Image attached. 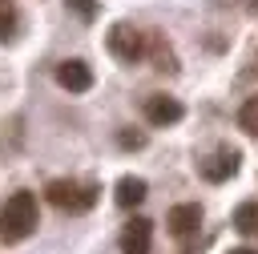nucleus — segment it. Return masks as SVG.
Returning <instances> with one entry per match:
<instances>
[{
	"label": "nucleus",
	"mask_w": 258,
	"mask_h": 254,
	"mask_svg": "<svg viewBox=\"0 0 258 254\" xmlns=\"http://www.w3.org/2000/svg\"><path fill=\"white\" fill-rule=\"evenodd\" d=\"M44 198L60 210V214H89L101 198L97 181H81V177H52L44 185Z\"/></svg>",
	"instance_id": "2"
},
{
	"label": "nucleus",
	"mask_w": 258,
	"mask_h": 254,
	"mask_svg": "<svg viewBox=\"0 0 258 254\" xmlns=\"http://www.w3.org/2000/svg\"><path fill=\"white\" fill-rule=\"evenodd\" d=\"M56 85L60 89H69V93H89L93 89V69L85 65V60H60L56 65Z\"/></svg>",
	"instance_id": "7"
},
{
	"label": "nucleus",
	"mask_w": 258,
	"mask_h": 254,
	"mask_svg": "<svg viewBox=\"0 0 258 254\" xmlns=\"http://www.w3.org/2000/svg\"><path fill=\"white\" fill-rule=\"evenodd\" d=\"M165 226H169L173 238H189V234H198V226H202V206H198V202H181V206H173V210L165 214Z\"/></svg>",
	"instance_id": "8"
},
{
	"label": "nucleus",
	"mask_w": 258,
	"mask_h": 254,
	"mask_svg": "<svg viewBox=\"0 0 258 254\" xmlns=\"http://www.w3.org/2000/svg\"><path fill=\"white\" fill-rule=\"evenodd\" d=\"M238 129H246L250 137H258V97H246L238 109Z\"/></svg>",
	"instance_id": "13"
},
{
	"label": "nucleus",
	"mask_w": 258,
	"mask_h": 254,
	"mask_svg": "<svg viewBox=\"0 0 258 254\" xmlns=\"http://www.w3.org/2000/svg\"><path fill=\"white\" fill-rule=\"evenodd\" d=\"M105 48L121 65H137V60H145V32L137 24H129V20H117L109 28V36H105Z\"/></svg>",
	"instance_id": "3"
},
{
	"label": "nucleus",
	"mask_w": 258,
	"mask_h": 254,
	"mask_svg": "<svg viewBox=\"0 0 258 254\" xmlns=\"http://www.w3.org/2000/svg\"><path fill=\"white\" fill-rule=\"evenodd\" d=\"M20 32V8L16 0H0V44H12Z\"/></svg>",
	"instance_id": "11"
},
{
	"label": "nucleus",
	"mask_w": 258,
	"mask_h": 254,
	"mask_svg": "<svg viewBox=\"0 0 258 254\" xmlns=\"http://www.w3.org/2000/svg\"><path fill=\"white\" fill-rule=\"evenodd\" d=\"M230 254H258L254 246H238V250H230Z\"/></svg>",
	"instance_id": "16"
},
{
	"label": "nucleus",
	"mask_w": 258,
	"mask_h": 254,
	"mask_svg": "<svg viewBox=\"0 0 258 254\" xmlns=\"http://www.w3.org/2000/svg\"><path fill=\"white\" fill-rule=\"evenodd\" d=\"M250 12H258V0H254V4H250Z\"/></svg>",
	"instance_id": "17"
},
{
	"label": "nucleus",
	"mask_w": 258,
	"mask_h": 254,
	"mask_svg": "<svg viewBox=\"0 0 258 254\" xmlns=\"http://www.w3.org/2000/svg\"><path fill=\"white\" fill-rule=\"evenodd\" d=\"M36 226H40V214H36V194L16 189V194L0 206V242L16 246V242H24Z\"/></svg>",
	"instance_id": "1"
},
{
	"label": "nucleus",
	"mask_w": 258,
	"mask_h": 254,
	"mask_svg": "<svg viewBox=\"0 0 258 254\" xmlns=\"http://www.w3.org/2000/svg\"><path fill=\"white\" fill-rule=\"evenodd\" d=\"M117 145H121V149H141V145H145V133H133V129H121V133H117Z\"/></svg>",
	"instance_id": "15"
},
{
	"label": "nucleus",
	"mask_w": 258,
	"mask_h": 254,
	"mask_svg": "<svg viewBox=\"0 0 258 254\" xmlns=\"http://www.w3.org/2000/svg\"><path fill=\"white\" fill-rule=\"evenodd\" d=\"M69 4V12L77 16V20H85V24H93L97 20V12H101V4L97 0H64Z\"/></svg>",
	"instance_id": "14"
},
{
	"label": "nucleus",
	"mask_w": 258,
	"mask_h": 254,
	"mask_svg": "<svg viewBox=\"0 0 258 254\" xmlns=\"http://www.w3.org/2000/svg\"><path fill=\"white\" fill-rule=\"evenodd\" d=\"M149 250H153V222L129 218L121 226V254H149Z\"/></svg>",
	"instance_id": "6"
},
{
	"label": "nucleus",
	"mask_w": 258,
	"mask_h": 254,
	"mask_svg": "<svg viewBox=\"0 0 258 254\" xmlns=\"http://www.w3.org/2000/svg\"><path fill=\"white\" fill-rule=\"evenodd\" d=\"M234 230L246 238H258V202H242L234 210Z\"/></svg>",
	"instance_id": "12"
},
{
	"label": "nucleus",
	"mask_w": 258,
	"mask_h": 254,
	"mask_svg": "<svg viewBox=\"0 0 258 254\" xmlns=\"http://www.w3.org/2000/svg\"><path fill=\"white\" fill-rule=\"evenodd\" d=\"M238 169H242V153H238L234 145H218L210 157H202V161H198V173H202L210 185H222V181H230Z\"/></svg>",
	"instance_id": "4"
},
{
	"label": "nucleus",
	"mask_w": 258,
	"mask_h": 254,
	"mask_svg": "<svg viewBox=\"0 0 258 254\" xmlns=\"http://www.w3.org/2000/svg\"><path fill=\"white\" fill-rule=\"evenodd\" d=\"M181 117H185V105L177 97H165V93H149L145 97V121L149 125L165 129V125H177Z\"/></svg>",
	"instance_id": "5"
},
{
	"label": "nucleus",
	"mask_w": 258,
	"mask_h": 254,
	"mask_svg": "<svg viewBox=\"0 0 258 254\" xmlns=\"http://www.w3.org/2000/svg\"><path fill=\"white\" fill-rule=\"evenodd\" d=\"M145 194H149V181L137 177V173H125V177L117 181V189H113V202H117L121 210H133V206L145 202Z\"/></svg>",
	"instance_id": "10"
},
{
	"label": "nucleus",
	"mask_w": 258,
	"mask_h": 254,
	"mask_svg": "<svg viewBox=\"0 0 258 254\" xmlns=\"http://www.w3.org/2000/svg\"><path fill=\"white\" fill-rule=\"evenodd\" d=\"M145 60H153L157 73H177V52L161 32H145Z\"/></svg>",
	"instance_id": "9"
}]
</instances>
